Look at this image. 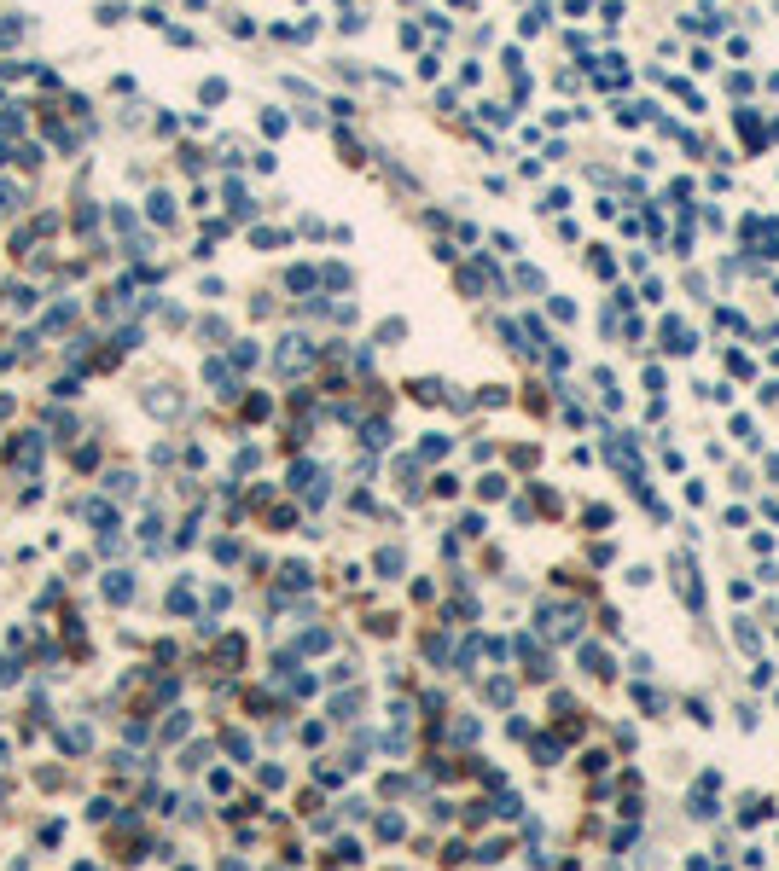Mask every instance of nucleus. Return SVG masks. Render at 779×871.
Segmentation results:
<instances>
[{
  "mask_svg": "<svg viewBox=\"0 0 779 871\" xmlns=\"http://www.w3.org/2000/svg\"><path fill=\"white\" fill-rule=\"evenodd\" d=\"M105 593H111V599H117V604H122L128 593H134V581H128V575H117V581H105Z\"/></svg>",
  "mask_w": 779,
  "mask_h": 871,
  "instance_id": "f257e3e1",
  "label": "nucleus"
}]
</instances>
